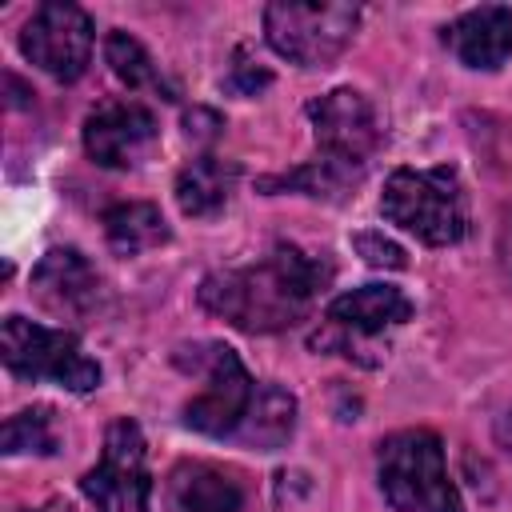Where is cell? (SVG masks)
<instances>
[{
	"mask_svg": "<svg viewBox=\"0 0 512 512\" xmlns=\"http://www.w3.org/2000/svg\"><path fill=\"white\" fill-rule=\"evenodd\" d=\"M292 428H296V396L272 380H260L232 440L244 448H256V452H276L288 444Z\"/></svg>",
	"mask_w": 512,
	"mask_h": 512,
	"instance_id": "cell-16",
	"label": "cell"
},
{
	"mask_svg": "<svg viewBox=\"0 0 512 512\" xmlns=\"http://www.w3.org/2000/svg\"><path fill=\"white\" fill-rule=\"evenodd\" d=\"M380 212L400 232L416 236L428 248L460 244L468 232V196L460 172L448 164L436 168H396L384 180Z\"/></svg>",
	"mask_w": 512,
	"mask_h": 512,
	"instance_id": "cell-3",
	"label": "cell"
},
{
	"mask_svg": "<svg viewBox=\"0 0 512 512\" xmlns=\"http://www.w3.org/2000/svg\"><path fill=\"white\" fill-rule=\"evenodd\" d=\"M20 52L60 84L80 80L88 60H92V20H88V12L68 4V0L40 4L28 16V24L20 28Z\"/></svg>",
	"mask_w": 512,
	"mask_h": 512,
	"instance_id": "cell-10",
	"label": "cell"
},
{
	"mask_svg": "<svg viewBox=\"0 0 512 512\" xmlns=\"http://www.w3.org/2000/svg\"><path fill=\"white\" fill-rule=\"evenodd\" d=\"M360 8L356 4H296L276 0L264 8V36L276 56L300 64V68H328L356 36Z\"/></svg>",
	"mask_w": 512,
	"mask_h": 512,
	"instance_id": "cell-8",
	"label": "cell"
},
{
	"mask_svg": "<svg viewBox=\"0 0 512 512\" xmlns=\"http://www.w3.org/2000/svg\"><path fill=\"white\" fill-rule=\"evenodd\" d=\"M352 248H356L368 264H376V268H404V264H408L404 248L392 244L384 232H356V236H352Z\"/></svg>",
	"mask_w": 512,
	"mask_h": 512,
	"instance_id": "cell-20",
	"label": "cell"
},
{
	"mask_svg": "<svg viewBox=\"0 0 512 512\" xmlns=\"http://www.w3.org/2000/svg\"><path fill=\"white\" fill-rule=\"evenodd\" d=\"M336 268L328 252H304L300 244H272L260 260L220 268L200 280V308L224 324L264 336L296 328L332 284Z\"/></svg>",
	"mask_w": 512,
	"mask_h": 512,
	"instance_id": "cell-1",
	"label": "cell"
},
{
	"mask_svg": "<svg viewBox=\"0 0 512 512\" xmlns=\"http://www.w3.org/2000/svg\"><path fill=\"white\" fill-rule=\"evenodd\" d=\"M104 60L112 64V72H116V80H124L132 92H156V96H164V100H176V88L160 76V68L152 64V56H148V48L136 40V36H128V32H108V40H104Z\"/></svg>",
	"mask_w": 512,
	"mask_h": 512,
	"instance_id": "cell-18",
	"label": "cell"
},
{
	"mask_svg": "<svg viewBox=\"0 0 512 512\" xmlns=\"http://www.w3.org/2000/svg\"><path fill=\"white\" fill-rule=\"evenodd\" d=\"M156 140H160V124L152 108L128 96L100 100L84 120V152L100 168H136L152 156Z\"/></svg>",
	"mask_w": 512,
	"mask_h": 512,
	"instance_id": "cell-11",
	"label": "cell"
},
{
	"mask_svg": "<svg viewBox=\"0 0 512 512\" xmlns=\"http://www.w3.org/2000/svg\"><path fill=\"white\" fill-rule=\"evenodd\" d=\"M412 320V300L392 284H360L324 308L320 328L308 336L316 352H336L356 364L388 356V332Z\"/></svg>",
	"mask_w": 512,
	"mask_h": 512,
	"instance_id": "cell-5",
	"label": "cell"
},
{
	"mask_svg": "<svg viewBox=\"0 0 512 512\" xmlns=\"http://www.w3.org/2000/svg\"><path fill=\"white\" fill-rule=\"evenodd\" d=\"M176 364L200 380V392L184 404V424L192 432L232 440L260 380H252L244 360L228 344H216V340L176 348Z\"/></svg>",
	"mask_w": 512,
	"mask_h": 512,
	"instance_id": "cell-6",
	"label": "cell"
},
{
	"mask_svg": "<svg viewBox=\"0 0 512 512\" xmlns=\"http://www.w3.org/2000/svg\"><path fill=\"white\" fill-rule=\"evenodd\" d=\"M444 44L464 68L496 72L512 56V8L504 4L468 8L444 28Z\"/></svg>",
	"mask_w": 512,
	"mask_h": 512,
	"instance_id": "cell-13",
	"label": "cell"
},
{
	"mask_svg": "<svg viewBox=\"0 0 512 512\" xmlns=\"http://www.w3.org/2000/svg\"><path fill=\"white\" fill-rule=\"evenodd\" d=\"M80 492L96 512H148V496H152L148 444L136 420L120 416L108 424L100 464L84 472Z\"/></svg>",
	"mask_w": 512,
	"mask_h": 512,
	"instance_id": "cell-9",
	"label": "cell"
},
{
	"mask_svg": "<svg viewBox=\"0 0 512 512\" xmlns=\"http://www.w3.org/2000/svg\"><path fill=\"white\" fill-rule=\"evenodd\" d=\"M236 176L240 168L232 160H220V156H196L180 168L176 176V204L184 216L192 220H212L224 212V204L232 200V188H236Z\"/></svg>",
	"mask_w": 512,
	"mask_h": 512,
	"instance_id": "cell-15",
	"label": "cell"
},
{
	"mask_svg": "<svg viewBox=\"0 0 512 512\" xmlns=\"http://www.w3.org/2000/svg\"><path fill=\"white\" fill-rule=\"evenodd\" d=\"M168 508L172 512H240L244 488L212 464H176L168 476Z\"/></svg>",
	"mask_w": 512,
	"mask_h": 512,
	"instance_id": "cell-14",
	"label": "cell"
},
{
	"mask_svg": "<svg viewBox=\"0 0 512 512\" xmlns=\"http://www.w3.org/2000/svg\"><path fill=\"white\" fill-rule=\"evenodd\" d=\"M500 268H504V276L512 280V212L504 216V224H500Z\"/></svg>",
	"mask_w": 512,
	"mask_h": 512,
	"instance_id": "cell-23",
	"label": "cell"
},
{
	"mask_svg": "<svg viewBox=\"0 0 512 512\" xmlns=\"http://www.w3.org/2000/svg\"><path fill=\"white\" fill-rule=\"evenodd\" d=\"M168 236L172 232H168L160 208L148 200H128V204H116L104 212V240L116 256H140L148 248L168 244Z\"/></svg>",
	"mask_w": 512,
	"mask_h": 512,
	"instance_id": "cell-17",
	"label": "cell"
},
{
	"mask_svg": "<svg viewBox=\"0 0 512 512\" xmlns=\"http://www.w3.org/2000/svg\"><path fill=\"white\" fill-rule=\"evenodd\" d=\"M32 296L44 312L72 324H88L104 304V284L76 248H52L32 268Z\"/></svg>",
	"mask_w": 512,
	"mask_h": 512,
	"instance_id": "cell-12",
	"label": "cell"
},
{
	"mask_svg": "<svg viewBox=\"0 0 512 512\" xmlns=\"http://www.w3.org/2000/svg\"><path fill=\"white\" fill-rule=\"evenodd\" d=\"M376 480L396 512H464L448 476L444 444L428 428H404L380 440Z\"/></svg>",
	"mask_w": 512,
	"mask_h": 512,
	"instance_id": "cell-4",
	"label": "cell"
},
{
	"mask_svg": "<svg viewBox=\"0 0 512 512\" xmlns=\"http://www.w3.org/2000/svg\"><path fill=\"white\" fill-rule=\"evenodd\" d=\"M228 84H232L240 96H256L260 88H268V84H272V72H268L264 64L248 60V52H236V64H232Z\"/></svg>",
	"mask_w": 512,
	"mask_h": 512,
	"instance_id": "cell-21",
	"label": "cell"
},
{
	"mask_svg": "<svg viewBox=\"0 0 512 512\" xmlns=\"http://www.w3.org/2000/svg\"><path fill=\"white\" fill-rule=\"evenodd\" d=\"M20 452H56V432H52V412L48 408H28L8 416L4 424V456H20Z\"/></svg>",
	"mask_w": 512,
	"mask_h": 512,
	"instance_id": "cell-19",
	"label": "cell"
},
{
	"mask_svg": "<svg viewBox=\"0 0 512 512\" xmlns=\"http://www.w3.org/2000/svg\"><path fill=\"white\" fill-rule=\"evenodd\" d=\"M220 128H224V120H220L216 112H208V108H192V112L184 116V132H188V140L208 144V140L220 136Z\"/></svg>",
	"mask_w": 512,
	"mask_h": 512,
	"instance_id": "cell-22",
	"label": "cell"
},
{
	"mask_svg": "<svg viewBox=\"0 0 512 512\" xmlns=\"http://www.w3.org/2000/svg\"><path fill=\"white\" fill-rule=\"evenodd\" d=\"M0 360L20 380H48L68 392H92L100 388V364L84 356L76 332L68 328H44L24 316H4L0 328Z\"/></svg>",
	"mask_w": 512,
	"mask_h": 512,
	"instance_id": "cell-7",
	"label": "cell"
},
{
	"mask_svg": "<svg viewBox=\"0 0 512 512\" xmlns=\"http://www.w3.org/2000/svg\"><path fill=\"white\" fill-rule=\"evenodd\" d=\"M304 116L312 124L316 156L308 164L284 172V176L260 180V188L264 192H300V196H316V200H336L368 172L372 156L380 152V140H384L380 116H376L372 100L356 88H332V92L308 100Z\"/></svg>",
	"mask_w": 512,
	"mask_h": 512,
	"instance_id": "cell-2",
	"label": "cell"
}]
</instances>
